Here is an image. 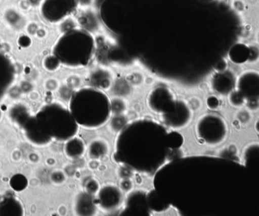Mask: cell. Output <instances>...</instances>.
Returning a JSON list of instances; mask_svg holds the SVG:
<instances>
[{
  "instance_id": "cell-1",
  "label": "cell",
  "mask_w": 259,
  "mask_h": 216,
  "mask_svg": "<svg viewBox=\"0 0 259 216\" xmlns=\"http://www.w3.org/2000/svg\"><path fill=\"white\" fill-rule=\"evenodd\" d=\"M118 135L115 162L123 168L149 176L180 157L184 141L181 134L147 119L129 123Z\"/></svg>"
},
{
  "instance_id": "cell-2",
  "label": "cell",
  "mask_w": 259,
  "mask_h": 216,
  "mask_svg": "<svg viewBox=\"0 0 259 216\" xmlns=\"http://www.w3.org/2000/svg\"><path fill=\"white\" fill-rule=\"evenodd\" d=\"M71 98L70 110L78 126L97 129L110 119L111 101L98 89L83 88L73 94Z\"/></svg>"
},
{
  "instance_id": "cell-3",
  "label": "cell",
  "mask_w": 259,
  "mask_h": 216,
  "mask_svg": "<svg viewBox=\"0 0 259 216\" xmlns=\"http://www.w3.org/2000/svg\"><path fill=\"white\" fill-rule=\"evenodd\" d=\"M147 105L151 111L158 115L164 124L173 129H182L192 120L190 105L181 99H175L173 92L164 87L152 89L147 96Z\"/></svg>"
},
{
  "instance_id": "cell-4",
  "label": "cell",
  "mask_w": 259,
  "mask_h": 216,
  "mask_svg": "<svg viewBox=\"0 0 259 216\" xmlns=\"http://www.w3.org/2000/svg\"><path fill=\"white\" fill-rule=\"evenodd\" d=\"M195 132L202 144L215 147L225 142L228 138V123L222 116L215 114H206L198 120Z\"/></svg>"
},
{
  "instance_id": "cell-5",
  "label": "cell",
  "mask_w": 259,
  "mask_h": 216,
  "mask_svg": "<svg viewBox=\"0 0 259 216\" xmlns=\"http://www.w3.org/2000/svg\"><path fill=\"white\" fill-rule=\"evenodd\" d=\"M236 90L252 108L259 104V72L249 70L242 73L236 81Z\"/></svg>"
},
{
  "instance_id": "cell-6",
  "label": "cell",
  "mask_w": 259,
  "mask_h": 216,
  "mask_svg": "<svg viewBox=\"0 0 259 216\" xmlns=\"http://www.w3.org/2000/svg\"><path fill=\"white\" fill-rule=\"evenodd\" d=\"M97 203L100 209L110 212L120 209L124 205L122 190L115 185H104L97 193Z\"/></svg>"
},
{
  "instance_id": "cell-7",
  "label": "cell",
  "mask_w": 259,
  "mask_h": 216,
  "mask_svg": "<svg viewBox=\"0 0 259 216\" xmlns=\"http://www.w3.org/2000/svg\"><path fill=\"white\" fill-rule=\"evenodd\" d=\"M124 201L122 215H147L151 213L148 203V193L142 191H133Z\"/></svg>"
},
{
  "instance_id": "cell-8",
  "label": "cell",
  "mask_w": 259,
  "mask_h": 216,
  "mask_svg": "<svg viewBox=\"0 0 259 216\" xmlns=\"http://www.w3.org/2000/svg\"><path fill=\"white\" fill-rule=\"evenodd\" d=\"M235 76L231 71H219L213 75L211 84L213 90L222 95H228L235 89Z\"/></svg>"
},
{
  "instance_id": "cell-9",
  "label": "cell",
  "mask_w": 259,
  "mask_h": 216,
  "mask_svg": "<svg viewBox=\"0 0 259 216\" xmlns=\"http://www.w3.org/2000/svg\"><path fill=\"white\" fill-rule=\"evenodd\" d=\"M97 208L93 195L87 192L80 193L74 200V212L78 215H94Z\"/></svg>"
},
{
  "instance_id": "cell-10",
  "label": "cell",
  "mask_w": 259,
  "mask_h": 216,
  "mask_svg": "<svg viewBox=\"0 0 259 216\" xmlns=\"http://www.w3.org/2000/svg\"><path fill=\"white\" fill-rule=\"evenodd\" d=\"M14 78V68L9 58L0 51V90L9 86Z\"/></svg>"
},
{
  "instance_id": "cell-11",
  "label": "cell",
  "mask_w": 259,
  "mask_h": 216,
  "mask_svg": "<svg viewBox=\"0 0 259 216\" xmlns=\"http://www.w3.org/2000/svg\"><path fill=\"white\" fill-rule=\"evenodd\" d=\"M230 60L235 64H243L249 60L250 48L245 44L236 42L228 52Z\"/></svg>"
},
{
  "instance_id": "cell-12",
  "label": "cell",
  "mask_w": 259,
  "mask_h": 216,
  "mask_svg": "<svg viewBox=\"0 0 259 216\" xmlns=\"http://www.w3.org/2000/svg\"><path fill=\"white\" fill-rule=\"evenodd\" d=\"M65 152L68 158L79 159L86 152V146L83 140L79 138H70L65 146Z\"/></svg>"
},
{
  "instance_id": "cell-13",
  "label": "cell",
  "mask_w": 259,
  "mask_h": 216,
  "mask_svg": "<svg viewBox=\"0 0 259 216\" xmlns=\"http://www.w3.org/2000/svg\"><path fill=\"white\" fill-rule=\"evenodd\" d=\"M109 144L106 140L95 139L91 141L88 147V156L92 160H98L106 156L109 153Z\"/></svg>"
},
{
  "instance_id": "cell-14",
  "label": "cell",
  "mask_w": 259,
  "mask_h": 216,
  "mask_svg": "<svg viewBox=\"0 0 259 216\" xmlns=\"http://www.w3.org/2000/svg\"><path fill=\"white\" fill-rule=\"evenodd\" d=\"M91 80L97 89H109L112 86V77L107 70L97 69L91 74Z\"/></svg>"
},
{
  "instance_id": "cell-15",
  "label": "cell",
  "mask_w": 259,
  "mask_h": 216,
  "mask_svg": "<svg viewBox=\"0 0 259 216\" xmlns=\"http://www.w3.org/2000/svg\"><path fill=\"white\" fill-rule=\"evenodd\" d=\"M127 124V119L123 114H116L111 120V130L113 132H118Z\"/></svg>"
},
{
  "instance_id": "cell-16",
  "label": "cell",
  "mask_w": 259,
  "mask_h": 216,
  "mask_svg": "<svg viewBox=\"0 0 259 216\" xmlns=\"http://www.w3.org/2000/svg\"><path fill=\"white\" fill-rule=\"evenodd\" d=\"M111 107H112V113L115 114H122L126 111L127 105L125 101L121 98H114L111 101Z\"/></svg>"
},
{
  "instance_id": "cell-17",
  "label": "cell",
  "mask_w": 259,
  "mask_h": 216,
  "mask_svg": "<svg viewBox=\"0 0 259 216\" xmlns=\"http://www.w3.org/2000/svg\"><path fill=\"white\" fill-rule=\"evenodd\" d=\"M100 184L96 179H91L88 180L85 183L84 190L85 192L88 193L91 195L94 196L97 194L98 191H100Z\"/></svg>"
},
{
  "instance_id": "cell-18",
  "label": "cell",
  "mask_w": 259,
  "mask_h": 216,
  "mask_svg": "<svg viewBox=\"0 0 259 216\" xmlns=\"http://www.w3.org/2000/svg\"><path fill=\"white\" fill-rule=\"evenodd\" d=\"M228 96H229V102L231 103V105L235 106V107H240L246 102L243 96L236 89L231 92Z\"/></svg>"
},
{
  "instance_id": "cell-19",
  "label": "cell",
  "mask_w": 259,
  "mask_h": 216,
  "mask_svg": "<svg viewBox=\"0 0 259 216\" xmlns=\"http://www.w3.org/2000/svg\"><path fill=\"white\" fill-rule=\"evenodd\" d=\"M46 69L50 71H55L59 69L61 62L56 56H50L45 60Z\"/></svg>"
},
{
  "instance_id": "cell-20",
  "label": "cell",
  "mask_w": 259,
  "mask_h": 216,
  "mask_svg": "<svg viewBox=\"0 0 259 216\" xmlns=\"http://www.w3.org/2000/svg\"><path fill=\"white\" fill-rule=\"evenodd\" d=\"M81 84V79L77 75L71 76L67 79V86L71 89L79 87Z\"/></svg>"
},
{
  "instance_id": "cell-21",
  "label": "cell",
  "mask_w": 259,
  "mask_h": 216,
  "mask_svg": "<svg viewBox=\"0 0 259 216\" xmlns=\"http://www.w3.org/2000/svg\"><path fill=\"white\" fill-rule=\"evenodd\" d=\"M133 186H134V185H133V182H131L130 179H127V178H124V179L121 181L120 188H121L122 191L127 192V191H130L132 189Z\"/></svg>"
},
{
  "instance_id": "cell-22",
  "label": "cell",
  "mask_w": 259,
  "mask_h": 216,
  "mask_svg": "<svg viewBox=\"0 0 259 216\" xmlns=\"http://www.w3.org/2000/svg\"><path fill=\"white\" fill-rule=\"evenodd\" d=\"M207 105L211 110H214L219 107V100L215 96H210L207 99Z\"/></svg>"
},
{
  "instance_id": "cell-23",
  "label": "cell",
  "mask_w": 259,
  "mask_h": 216,
  "mask_svg": "<svg viewBox=\"0 0 259 216\" xmlns=\"http://www.w3.org/2000/svg\"><path fill=\"white\" fill-rule=\"evenodd\" d=\"M59 85L58 80H55V79H50V80H47V83H46V87L49 90H56L59 87Z\"/></svg>"
},
{
  "instance_id": "cell-24",
  "label": "cell",
  "mask_w": 259,
  "mask_h": 216,
  "mask_svg": "<svg viewBox=\"0 0 259 216\" xmlns=\"http://www.w3.org/2000/svg\"><path fill=\"white\" fill-rule=\"evenodd\" d=\"M128 82L131 84L139 85L143 82V77L140 74H133L130 77Z\"/></svg>"
},
{
  "instance_id": "cell-25",
  "label": "cell",
  "mask_w": 259,
  "mask_h": 216,
  "mask_svg": "<svg viewBox=\"0 0 259 216\" xmlns=\"http://www.w3.org/2000/svg\"><path fill=\"white\" fill-rule=\"evenodd\" d=\"M77 1L80 9H84L92 7L94 0H77Z\"/></svg>"
},
{
  "instance_id": "cell-26",
  "label": "cell",
  "mask_w": 259,
  "mask_h": 216,
  "mask_svg": "<svg viewBox=\"0 0 259 216\" xmlns=\"http://www.w3.org/2000/svg\"><path fill=\"white\" fill-rule=\"evenodd\" d=\"M258 36H259V35H258Z\"/></svg>"
}]
</instances>
